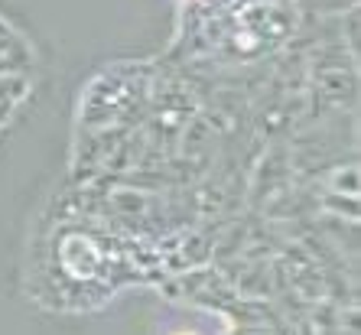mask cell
Returning <instances> with one entry per match:
<instances>
[{
	"label": "cell",
	"mask_w": 361,
	"mask_h": 335,
	"mask_svg": "<svg viewBox=\"0 0 361 335\" xmlns=\"http://www.w3.org/2000/svg\"><path fill=\"white\" fill-rule=\"evenodd\" d=\"M183 335H185V332H183Z\"/></svg>",
	"instance_id": "cell-1"
}]
</instances>
